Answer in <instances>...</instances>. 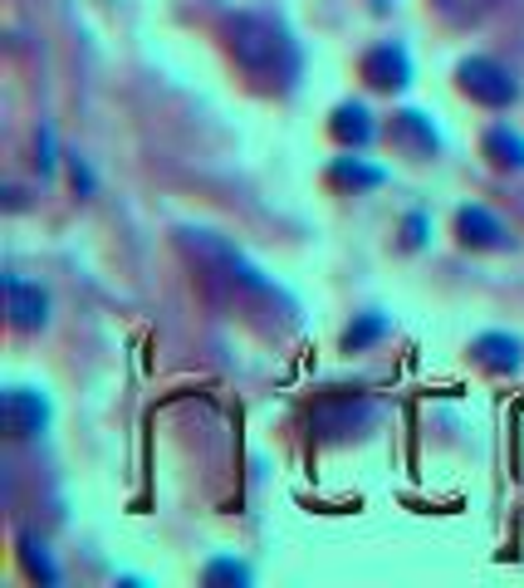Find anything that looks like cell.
Returning <instances> with one entry per match:
<instances>
[{"mask_svg":"<svg viewBox=\"0 0 524 588\" xmlns=\"http://www.w3.org/2000/svg\"><path fill=\"white\" fill-rule=\"evenodd\" d=\"M226 50L260 88H290L300 78V44L275 15H235L226 25Z\"/></svg>","mask_w":524,"mask_h":588,"instance_id":"1","label":"cell"},{"mask_svg":"<svg viewBox=\"0 0 524 588\" xmlns=\"http://www.w3.org/2000/svg\"><path fill=\"white\" fill-rule=\"evenodd\" d=\"M455 78H461V94H471L475 104H485V108H510L520 98L515 74H510L500 60H490V54H471V60H461Z\"/></svg>","mask_w":524,"mask_h":588,"instance_id":"2","label":"cell"},{"mask_svg":"<svg viewBox=\"0 0 524 588\" xmlns=\"http://www.w3.org/2000/svg\"><path fill=\"white\" fill-rule=\"evenodd\" d=\"M455 231H461V241L475 245V251H510V245H515L510 225L500 221L495 211H485V207H461V211H455Z\"/></svg>","mask_w":524,"mask_h":588,"instance_id":"3","label":"cell"},{"mask_svg":"<svg viewBox=\"0 0 524 588\" xmlns=\"http://www.w3.org/2000/svg\"><path fill=\"white\" fill-rule=\"evenodd\" d=\"M363 78L373 88H382V94H392V88L412 84V60H407L402 44H378V50L363 54Z\"/></svg>","mask_w":524,"mask_h":588,"instance_id":"4","label":"cell"},{"mask_svg":"<svg viewBox=\"0 0 524 588\" xmlns=\"http://www.w3.org/2000/svg\"><path fill=\"white\" fill-rule=\"evenodd\" d=\"M6 304H10V324L15 329H44L50 324V294L20 275H6Z\"/></svg>","mask_w":524,"mask_h":588,"instance_id":"5","label":"cell"},{"mask_svg":"<svg viewBox=\"0 0 524 588\" xmlns=\"http://www.w3.org/2000/svg\"><path fill=\"white\" fill-rule=\"evenodd\" d=\"M387 138H392V147H402L407 157H431L437 153V128L427 123V113L407 108L392 118V128H387Z\"/></svg>","mask_w":524,"mask_h":588,"instance_id":"6","label":"cell"},{"mask_svg":"<svg viewBox=\"0 0 524 588\" xmlns=\"http://www.w3.org/2000/svg\"><path fill=\"white\" fill-rule=\"evenodd\" d=\"M44 422H50V407H44V398H35V392H25V388H10L6 392V427H10V437H40Z\"/></svg>","mask_w":524,"mask_h":588,"instance_id":"7","label":"cell"},{"mask_svg":"<svg viewBox=\"0 0 524 588\" xmlns=\"http://www.w3.org/2000/svg\"><path fill=\"white\" fill-rule=\"evenodd\" d=\"M485 157L495 167H510V172H524V133L500 123V128L485 133Z\"/></svg>","mask_w":524,"mask_h":588,"instance_id":"8","label":"cell"},{"mask_svg":"<svg viewBox=\"0 0 524 588\" xmlns=\"http://www.w3.org/2000/svg\"><path fill=\"white\" fill-rule=\"evenodd\" d=\"M328 128H334V138L344 147H368L373 143V118H368V108H363V104H338Z\"/></svg>","mask_w":524,"mask_h":588,"instance_id":"9","label":"cell"},{"mask_svg":"<svg viewBox=\"0 0 524 588\" xmlns=\"http://www.w3.org/2000/svg\"><path fill=\"white\" fill-rule=\"evenodd\" d=\"M475 358H481L485 368H495V372H510V368L524 364L520 338H510V334H481V338H475Z\"/></svg>","mask_w":524,"mask_h":588,"instance_id":"10","label":"cell"},{"mask_svg":"<svg viewBox=\"0 0 524 588\" xmlns=\"http://www.w3.org/2000/svg\"><path fill=\"white\" fill-rule=\"evenodd\" d=\"M382 167H363L358 157H338V167H334V182H344V187H378L382 182Z\"/></svg>","mask_w":524,"mask_h":588,"instance_id":"11","label":"cell"},{"mask_svg":"<svg viewBox=\"0 0 524 588\" xmlns=\"http://www.w3.org/2000/svg\"><path fill=\"white\" fill-rule=\"evenodd\" d=\"M500 0H437V10L447 20H455V25H471V20H481V15H490Z\"/></svg>","mask_w":524,"mask_h":588,"instance_id":"12","label":"cell"},{"mask_svg":"<svg viewBox=\"0 0 524 588\" xmlns=\"http://www.w3.org/2000/svg\"><path fill=\"white\" fill-rule=\"evenodd\" d=\"M382 334H387V319H382V314H368V319H358L344 334V348H363V344H373V338H382Z\"/></svg>","mask_w":524,"mask_h":588,"instance_id":"13","label":"cell"},{"mask_svg":"<svg viewBox=\"0 0 524 588\" xmlns=\"http://www.w3.org/2000/svg\"><path fill=\"white\" fill-rule=\"evenodd\" d=\"M25 564H30V574H35V579H44V584L60 579V574H54V564L44 559V549L35 545V539H25Z\"/></svg>","mask_w":524,"mask_h":588,"instance_id":"14","label":"cell"},{"mask_svg":"<svg viewBox=\"0 0 524 588\" xmlns=\"http://www.w3.org/2000/svg\"><path fill=\"white\" fill-rule=\"evenodd\" d=\"M221 579H231V584H245L250 574L241 569V564H231V559H221V564H211L207 569V584H221Z\"/></svg>","mask_w":524,"mask_h":588,"instance_id":"15","label":"cell"},{"mask_svg":"<svg viewBox=\"0 0 524 588\" xmlns=\"http://www.w3.org/2000/svg\"><path fill=\"white\" fill-rule=\"evenodd\" d=\"M74 187H78V191H88V187H94V177H88V167L78 162V157H74Z\"/></svg>","mask_w":524,"mask_h":588,"instance_id":"16","label":"cell"},{"mask_svg":"<svg viewBox=\"0 0 524 588\" xmlns=\"http://www.w3.org/2000/svg\"><path fill=\"white\" fill-rule=\"evenodd\" d=\"M421 225H427L421 217H412V221H407V245H417V241H421Z\"/></svg>","mask_w":524,"mask_h":588,"instance_id":"17","label":"cell"},{"mask_svg":"<svg viewBox=\"0 0 524 588\" xmlns=\"http://www.w3.org/2000/svg\"><path fill=\"white\" fill-rule=\"evenodd\" d=\"M373 6H378V10H382V6H387V0H373Z\"/></svg>","mask_w":524,"mask_h":588,"instance_id":"18","label":"cell"}]
</instances>
